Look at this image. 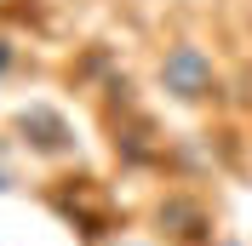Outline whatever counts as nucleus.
Listing matches in <instances>:
<instances>
[{
  "label": "nucleus",
  "instance_id": "obj_1",
  "mask_svg": "<svg viewBox=\"0 0 252 246\" xmlns=\"http://www.w3.org/2000/svg\"><path fill=\"white\" fill-rule=\"evenodd\" d=\"M155 80H160V92L172 97V103H189V109L218 97V63H212L206 46H195V40H172V46L160 52Z\"/></svg>",
  "mask_w": 252,
  "mask_h": 246
},
{
  "label": "nucleus",
  "instance_id": "obj_2",
  "mask_svg": "<svg viewBox=\"0 0 252 246\" xmlns=\"http://www.w3.org/2000/svg\"><path fill=\"white\" fill-rule=\"evenodd\" d=\"M12 138H17V149L29 154V160H40V166H69V160L80 154V138H75V126H69V115L52 109V103L17 109Z\"/></svg>",
  "mask_w": 252,
  "mask_h": 246
},
{
  "label": "nucleus",
  "instance_id": "obj_3",
  "mask_svg": "<svg viewBox=\"0 0 252 246\" xmlns=\"http://www.w3.org/2000/svg\"><path fill=\"white\" fill-rule=\"evenodd\" d=\"M155 229L166 246H212V206L201 195H166L155 206Z\"/></svg>",
  "mask_w": 252,
  "mask_h": 246
},
{
  "label": "nucleus",
  "instance_id": "obj_4",
  "mask_svg": "<svg viewBox=\"0 0 252 246\" xmlns=\"http://www.w3.org/2000/svg\"><path fill=\"white\" fill-rule=\"evenodd\" d=\"M12 69H17V46H12V40H6V34H0V80L12 75Z\"/></svg>",
  "mask_w": 252,
  "mask_h": 246
},
{
  "label": "nucleus",
  "instance_id": "obj_5",
  "mask_svg": "<svg viewBox=\"0 0 252 246\" xmlns=\"http://www.w3.org/2000/svg\"><path fill=\"white\" fill-rule=\"evenodd\" d=\"M29 12V0H0V23H12V17Z\"/></svg>",
  "mask_w": 252,
  "mask_h": 246
},
{
  "label": "nucleus",
  "instance_id": "obj_6",
  "mask_svg": "<svg viewBox=\"0 0 252 246\" xmlns=\"http://www.w3.org/2000/svg\"><path fill=\"white\" fill-rule=\"evenodd\" d=\"M6 189H17V172L12 166H0V195H6Z\"/></svg>",
  "mask_w": 252,
  "mask_h": 246
},
{
  "label": "nucleus",
  "instance_id": "obj_7",
  "mask_svg": "<svg viewBox=\"0 0 252 246\" xmlns=\"http://www.w3.org/2000/svg\"><path fill=\"white\" fill-rule=\"evenodd\" d=\"M115 246H143V241H115Z\"/></svg>",
  "mask_w": 252,
  "mask_h": 246
}]
</instances>
